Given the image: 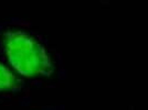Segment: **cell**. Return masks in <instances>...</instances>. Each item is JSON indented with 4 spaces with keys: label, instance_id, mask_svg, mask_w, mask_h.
<instances>
[{
    "label": "cell",
    "instance_id": "obj_1",
    "mask_svg": "<svg viewBox=\"0 0 148 110\" xmlns=\"http://www.w3.org/2000/svg\"><path fill=\"white\" fill-rule=\"evenodd\" d=\"M3 49L13 67L25 76H48L54 71V63L48 50L27 32H6Z\"/></svg>",
    "mask_w": 148,
    "mask_h": 110
},
{
    "label": "cell",
    "instance_id": "obj_2",
    "mask_svg": "<svg viewBox=\"0 0 148 110\" xmlns=\"http://www.w3.org/2000/svg\"><path fill=\"white\" fill-rule=\"evenodd\" d=\"M18 86V79L9 68L0 63V90L12 89Z\"/></svg>",
    "mask_w": 148,
    "mask_h": 110
}]
</instances>
